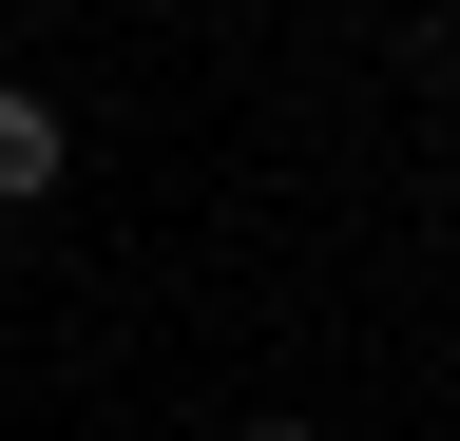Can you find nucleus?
I'll return each instance as SVG.
<instances>
[{"instance_id":"f257e3e1","label":"nucleus","mask_w":460,"mask_h":441,"mask_svg":"<svg viewBox=\"0 0 460 441\" xmlns=\"http://www.w3.org/2000/svg\"><path fill=\"white\" fill-rule=\"evenodd\" d=\"M58 173H77V135H58V96H20V77H0V211H39Z\"/></svg>"},{"instance_id":"f03ea898","label":"nucleus","mask_w":460,"mask_h":441,"mask_svg":"<svg viewBox=\"0 0 460 441\" xmlns=\"http://www.w3.org/2000/svg\"><path fill=\"white\" fill-rule=\"evenodd\" d=\"M250 441H307V422H250Z\"/></svg>"}]
</instances>
